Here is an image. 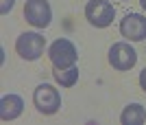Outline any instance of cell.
Segmentation results:
<instances>
[{
	"label": "cell",
	"instance_id": "obj_14",
	"mask_svg": "<svg viewBox=\"0 0 146 125\" xmlns=\"http://www.w3.org/2000/svg\"><path fill=\"white\" fill-rule=\"evenodd\" d=\"M122 2H129V0H122Z\"/></svg>",
	"mask_w": 146,
	"mask_h": 125
},
{
	"label": "cell",
	"instance_id": "obj_1",
	"mask_svg": "<svg viewBox=\"0 0 146 125\" xmlns=\"http://www.w3.org/2000/svg\"><path fill=\"white\" fill-rule=\"evenodd\" d=\"M48 57H50L52 68L63 70V68L76 66V62H79V50H76V46L68 38H59V40H55V42L50 44Z\"/></svg>",
	"mask_w": 146,
	"mask_h": 125
},
{
	"label": "cell",
	"instance_id": "obj_5",
	"mask_svg": "<svg viewBox=\"0 0 146 125\" xmlns=\"http://www.w3.org/2000/svg\"><path fill=\"white\" fill-rule=\"evenodd\" d=\"M85 18L96 29H107L116 18V9L107 0H90L85 5Z\"/></svg>",
	"mask_w": 146,
	"mask_h": 125
},
{
	"label": "cell",
	"instance_id": "obj_7",
	"mask_svg": "<svg viewBox=\"0 0 146 125\" xmlns=\"http://www.w3.org/2000/svg\"><path fill=\"white\" fill-rule=\"evenodd\" d=\"M120 35L129 42H144L146 40V18L140 13H129L120 20Z\"/></svg>",
	"mask_w": 146,
	"mask_h": 125
},
{
	"label": "cell",
	"instance_id": "obj_3",
	"mask_svg": "<svg viewBox=\"0 0 146 125\" xmlns=\"http://www.w3.org/2000/svg\"><path fill=\"white\" fill-rule=\"evenodd\" d=\"M44 48H46V38H44L42 33L26 31L15 40V53H18L22 59H26V62L39 59V57L44 55Z\"/></svg>",
	"mask_w": 146,
	"mask_h": 125
},
{
	"label": "cell",
	"instance_id": "obj_13",
	"mask_svg": "<svg viewBox=\"0 0 146 125\" xmlns=\"http://www.w3.org/2000/svg\"><path fill=\"white\" fill-rule=\"evenodd\" d=\"M140 5H142V9L146 11V0H140Z\"/></svg>",
	"mask_w": 146,
	"mask_h": 125
},
{
	"label": "cell",
	"instance_id": "obj_6",
	"mask_svg": "<svg viewBox=\"0 0 146 125\" xmlns=\"http://www.w3.org/2000/svg\"><path fill=\"white\" fill-rule=\"evenodd\" d=\"M24 18L35 29H46L52 22V9L48 0H26L24 5Z\"/></svg>",
	"mask_w": 146,
	"mask_h": 125
},
{
	"label": "cell",
	"instance_id": "obj_12",
	"mask_svg": "<svg viewBox=\"0 0 146 125\" xmlns=\"http://www.w3.org/2000/svg\"><path fill=\"white\" fill-rule=\"evenodd\" d=\"M137 81H140V88H142V90L146 92V68L140 73V79H137Z\"/></svg>",
	"mask_w": 146,
	"mask_h": 125
},
{
	"label": "cell",
	"instance_id": "obj_8",
	"mask_svg": "<svg viewBox=\"0 0 146 125\" xmlns=\"http://www.w3.org/2000/svg\"><path fill=\"white\" fill-rule=\"evenodd\" d=\"M24 112V101L20 94H5L0 99V119L5 121H15Z\"/></svg>",
	"mask_w": 146,
	"mask_h": 125
},
{
	"label": "cell",
	"instance_id": "obj_4",
	"mask_svg": "<svg viewBox=\"0 0 146 125\" xmlns=\"http://www.w3.org/2000/svg\"><path fill=\"white\" fill-rule=\"evenodd\" d=\"M107 62H109L111 68L127 73L137 64V53L129 42H116V44H111L109 53H107Z\"/></svg>",
	"mask_w": 146,
	"mask_h": 125
},
{
	"label": "cell",
	"instance_id": "obj_10",
	"mask_svg": "<svg viewBox=\"0 0 146 125\" xmlns=\"http://www.w3.org/2000/svg\"><path fill=\"white\" fill-rule=\"evenodd\" d=\"M52 77H55V81L59 83L61 88H72L74 83L79 81V68H76V66H72V68H63V70L55 68Z\"/></svg>",
	"mask_w": 146,
	"mask_h": 125
},
{
	"label": "cell",
	"instance_id": "obj_9",
	"mask_svg": "<svg viewBox=\"0 0 146 125\" xmlns=\"http://www.w3.org/2000/svg\"><path fill=\"white\" fill-rule=\"evenodd\" d=\"M122 125H142L146 123V108L142 103H129L120 114Z\"/></svg>",
	"mask_w": 146,
	"mask_h": 125
},
{
	"label": "cell",
	"instance_id": "obj_11",
	"mask_svg": "<svg viewBox=\"0 0 146 125\" xmlns=\"http://www.w3.org/2000/svg\"><path fill=\"white\" fill-rule=\"evenodd\" d=\"M13 5H15V0H0V13L7 15V13L13 9Z\"/></svg>",
	"mask_w": 146,
	"mask_h": 125
},
{
	"label": "cell",
	"instance_id": "obj_2",
	"mask_svg": "<svg viewBox=\"0 0 146 125\" xmlns=\"http://www.w3.org/2000/svg\"><path fill=\"white\" fill-rule=\"evenodd\" d=\"M33 106L37 108V112L46 114H57L61 108V92L52 83H39L33 92Z\"/></svg>",
	"mask_w": 146,
	"mask_h": 125
}]
</instances>
